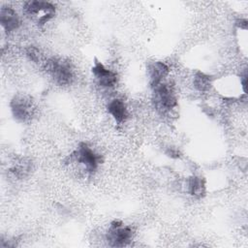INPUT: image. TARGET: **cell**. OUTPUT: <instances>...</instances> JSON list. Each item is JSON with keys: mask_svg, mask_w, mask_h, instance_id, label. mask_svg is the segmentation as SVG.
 I'll return each mask as SVG.
<instances>
[{"mask_svg": "<svg viewBox=\"0 0 248 248\" xmlns=\"http://www.w3.org/2000/svg\"><path fill=\"white\" fill-rule=\"evenodd\" d=\"M44 67L46 72L58 85H70L75 79L74 67L72 63L66 59L51 57L45 62Z\"/></svg>", "mask_w": 248, "mask_h": 248, "instance_id": "cell-1", "label": "cell"}, {"mask_svg": "<svg viewBox=\"0 0 248 248\" xmlns=\"http://www.w3.org/2000/svg\"><path fill=\"white\" fill-rule=\"evenodd\" d=\"M153 89L152 102L154 108L161 114L171 111L177 106V98L172 85L163 81Z\"/></svg>", "mask_w": 248, "mask_h": 248, "instance_id": "cell-2", "label": "cell"}, {"mask_svg": "<svg viewBox=\"0 0 248 248\" xmlns=\"http://www.w3.org/2000/svg\"><path fill=\"white\" fill-rule=\"evenodd\" d=\"M70 158L81 165L88 173L95 172L101 163L100 155L85 142L79 143L78 147L71 154Z\"/></svg>", "mask_w": 248, "mask_h": 248, "instance_id": "cell-3", "label": "cell"}, {"mask_svg": "<svg viewBox=\"0 0 248 248\" xmlns=\"http://www.w3.org/2000/svg\"><path fill=\"white\" fill-rule=\"evenodd\" d=\"M23 12L36 18L38 25L43 26L54 16L55 7L46 1H27L23 5Z\"/></svg>", "mask_w": 248, "mask_h": 248, "instance_id": "cell-4", "label": "cell"}, {"mask_svg": "<svg viewBox=\"0 0 248 248\" xmlns=\"http://www.w3.org/2000/svg\"><path fill=\"white\" fill-rule=\"evenodd\" d=\"M107 241L111 247H124L128 245L133 238V230L124 225L121 221H112L106 234Z\"/></svg>", "mask_w": 248, "mask_h": 248, "instance_id": "cell-5", "label": "cell"}, {"mask_svg": "<svg viewBox=\"0 0 248 248\" xmlns=\"http://www.w3.org/2000/svg\"><path fill=\"white\" fill-rule=\"evenodd\" d=\"M14 118L21 123L28 122L34 115V104L30 97L22 94L16 95L10 103Z\"/></svg>", "mask_w": 248, "mask_h": 248, "instance_id": "cell-6", "label": "cell"}, {"mask_svg": "<svg viewBox=\"0 0 248 248\" xmlns=\"http://www.w3.org/2000/svg\"><path fill=\"white\" fill-rule=\"evenodd\" d=\"M91 72L98 84L103 88H112L117 83L116 73L106 68L105 65L98 60H95Z\"/></svg>", "mask_w": 248, "mask_h": 248, "instance_id": "cell-7", "label": "cell"}, {"mask_svg": "<svg viewBox=\"0 0 248 248\" xmlns=\"http://www.w3.org/2000/svg\"><path fill=\"white\" fill-rule=\"evenodd\" d=\"M170 69L168 65L162 61L151 62L147 67V74L149 83L152 88L159 85L164 81L166 77L169 75Z\"/></svg>", "mask_w": 248, "mask_h": 248, "instance_id": "cell-8", "label": "cell"}, {"mask_svg": "<svg viewBox=\"0 0 248 248\" xmlns=\"http://www.w3.org/2000/svg\"><path fill=\"white\" fill-rule=\"evenodd\" d=\"M0 23L7 33H11L19 27L20 20L14 9L11 7H2L0 10Z\"/></svg>", "mask_w": 248, "mask_h": 248, "instance_id": "cell-9", "label": "cell"}, {"mask_svg": "<svg viewBox=\"0 0 248 248\" xmlns=\"http://www.w3.org/2000/svg\"><path fill=\"white\" fill-rule=\"evenodd\" d=\"M107 110L117 124L125 122L129 115L126 104L118 98L112 99L108 102L107 106Z\"/></svg>", "mask_w": 248, "mask_h": 248, "instance_id": "cell-10", "label": "cell"}, {"mask_svg": "<svg viewBox=\"0 0 248 248\" xmlns=\"http://www.w3.org/2000/svg\"><path fill=\"white\" fill-rule=\"evenodd\" d=\"M188 190L189 193L196 197L202 198L205 194V182L201 176H192L188 179Z\"/></svg>", "mask_w": 248, "mask_h": 248, "instance_id": "cell-11", "label": "cell"}, {"mask_svg": "<svg viewBox=\"0 0 248 248\" xmlns=\"http://www.w3.org/2000/svg\"><path fill=\"white\" fill-rule=\"evenodd\" d=\"M194 87L200 92L209 91L212 87V78L202 72H197L193 78Z\"/></svg>", "mask_w": 248, "mask_h": 248, "instance_id": "cell-12", "label": "cell"}, {"mask_svg": "<svg viewBox=\"0 0 248 248\" xmlns=\"http://www.w3.org/2000/svg\"><path fill=\"white\" fill-rule=\"evenodd\" d=\"M26 55L33 62L37 63V62H39L41 60V52H40V50L37 47L33 46H30L26 49Z\"/></svg>", "mask_w": 248, "mask_h": 248, "instance_id": "cell-13", "label": "cell"}, {"mask_svg": "<svg viewBox=\"0 0 248 248\" xmlns=\"http://www.w3.org/2000/svg\"><path fill=\"white\" fill-rule=\"evenodd\" d=\"M236 26L242 30H247V20L246 19H239L236 21Z\"/></svg>", "mask_w": 248, "mask_h": 248, "instance_id": "cell-14", "label": "cell"}, {"mask_svg": "<svg viewBox=\"0 0 248 248\" xmlns=\"http://www.w3.org/2000/svg\"><path fill=\"white\" fill-rule=\"evenodd\" d=\"M168 156L171 157V158H178L179 157V152L176 149L173 148H169V150L167 151Z\"/></svg>", "mask_w": 248, "mask_h": 248, "instance_id": "cell-15", "label": "cell"}]
</instances>
